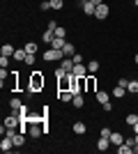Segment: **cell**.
Wrapping results in <instances>:
<instances>
[{
    "label": "cell",
    "mask_w": 138,
    "mask_h": 154,
    "mask_svg": "<svg viewBox=\"0 0 138 154\" xmlns=\"http://www.w3.org/2000/svg\"><path fill=\"white\" fill-rule=\"evenodd\" d=\"M39 88H44V76H41V71H32V76H30V90L37 92Z\"/></svg>",
    "instance_id": "1"
},
{
    "label": "cell",
    "mask_w": 138,
    "mask_h": 154,
    "mask_svg": "<svg viewBox=\"0 0 138 154\" xmlns=\"http://www.w3.org/2000/svg\"><path fill=\"white\" fill-rule=\"evenodd\" d=\"M108 14H111V7L106 5V2H101V5H97V9H94V19L104 21V19H108Z\"/></svg>",
    "instance_id": "2"
},
{
    "label": "cell",
    "mask_w": 138,
    "mask_h": 154,
    "mask_svg": "<svg viewBox=\"0 0 138 154\" xmlns=\"http://www.w3.org/2000/svg\"><path fill=\"white\" fill-rule=\"evenodd\" d=\"M65 55H62V51H58V48H48V51L44 53V60H48V62H53V60H62Z\"/></svg>",
    "instance_id": "3"
},
{
    "label": "cell",
    "mask_w": 138,
    "mask_h": 154,
    "mask_svg": "<svg viewBox=\"0 0 138 154\" xmlns=\"http://www.w3.org/2000/svg\"><path fill=\"white\" fill-rule=\"evenodd\" d=\"M108 140H111V145H113V147H120V145L124 143V136L120 134V131H113V134H111V138H108Z\"/></svg>",
    "instance_id": "4"
},
{
    "label": "cell",
    "mask_w": 138,
    "mask_h": 154,
    "mask_svg": "<svg viewBox=\"0 0 138 154\" xmlns=\"http://www.w3.org/2000/svg\"><path fill=\"white\" fill-rule=\"evenodd\" d=\"M60 67H62V69H65L67 74H72V71H74V67H76V62H74L72 58H62V60H60Z\"/></svg>",
    "instance_id": "5"
},
{
    "label": "cell",
    "mask_w": 138,
    "mask_h": 154,
    "mask_svg": "<svg viewBox=\"0 0 138 154\" xmlns=\"http://www.w3.org/2000/svg\"><path fill=\"white\" fill-rule=\"evenodd\" d=\"M12 147H14V140L9 138V136H2V140H0V149H2V152H9Z\"/></svg>",
    "instance_id": "6"
},
{
    "label": "cell",
    "mask_w": 138,
    "mask_h": 154,
    "mask_svg": "<svg viewBox=\"0 0 138 154\" xmlns=\"http://www.w3.org/2000/svg\"><path fill=\"white\" fill-rule=\"evenodd\" d=\"M81 7H83V12H85L87 16H94V9H97V5H94V2L85 0V2H81Z\"/></svg>",
    "instance_id": "7"
},
{
    "label": "cell",
    "mask_w": 138,
    "mask_h": 154,
    "mask_svg": "<svg viewBox=\"0 0 138 154\" xmlns=\"http://www.w3.org/2000/svg\"><path fill=\"white\" fill-rule=\"evenodd\" d=\"M12 140H14V147H23V145H26V134H21V131H16Z\"/></svg>",
    "instance_id": "8"
},
{
    "label": "cell",
    "mask_w": 138,
    "mask_h": 154,
    "mask_svg": "<svg viewBox=\"0 0 138 154\" xmlns=\"http://www.w3.org/2000/svg\"><path fill=\"white\" fill-rule=\"evenodd\" d=\"M74 76H87V64H76V67H74V71H72Z\"/></svg>",
    "instance_id": "9"
},
{
    "label": "cell",
    "mask_w": 138,
    "mask_h": 154,
    "mask_svg": "<svg viewBox=\"0 0 138 154\" xmlns=\"http://www.w3.org/2000/svg\"><path fill=\"white\" fill-rule=\"evenodd\" d=\"M108 147H113V145H111V140L101 136V138H99V143H97V149H99V152H106Z\"/></svg>",
    "instance_id": "10"
},
{
    "label": "cell",
    "mask_w": 138,
    "mask_h": 154,
    "mask_svg": "<svg viewBox=\"0 0 138 154\" xmlns=\"http://www.w3.org/2000/svg\"><path fill=\"white\" fill-rule=\"evenodd\" d=\"M65 44H67V39L65 37H55L51 42V48H58V51H62V48H65Z\"/></svg>",
    "instance_id": "11"
},
{
    "label": "cell",
    "mask_w": 138,
    "mask_h": 154,
    "mask_svg": "<svg viewBox=\"0 0 138 154\" xmlns=\"http://www.w3.org/2000/svg\"><path fill=\"white\" fill-rule=\"evenodd\" d=\"M53 39H55V32L46 28V30H44V35H41V42H44V44H51Z\"/></svg>",
    "instance_id": "12"
},
{
    "label": "cell",
    "mask_w": 138,
    "mask_h": 154,
    "mask_svg": "<svg viewBox=\"0 0 138 154\" xmlns=\"http://www.w3.org/2000/svg\"><path fill=\"white\" fill-rule=\"evenodd\" d=\"M74 53H76L74 44H69V42H67V44H65V48H62V55H65V58H74Z\"/></svg>",
    "instance_id": "13"
},
{
    "label": "cell",
    "mask_w": 138,
    "mask_h": 154,
    "mask_svg": "<svg viewBox=\"0 0 138 154\" xmlns=\"http://www.w3.org/2000/svg\"><path fill=\"white\" fill-rule=\"evenodd\" d=\"M72 103L74 106H76V108H83V106H85V99H83V94H74V99H72Z\"/></svg>",
    "instance_id": "14"
},
{
    "label": "cell",
    "mask_w": 138,
    "mask_h": 154,
    "mask_svg": "<svg viewBox=\"0 0 138 154\" xmlns=\"http://www.w3.org/2000/svg\"><path fill=\"white\" fill-rule=\"evenodd\" d=\"M111 94L115 97V99H122V97L127 94V88H122V85H115V90H113Z\"/></svg>",
    "instance_id": "15"
},
{
    "label": "cell",
    "mask_w": 138,
    "mask_h": 154,
    "mask_svg": "<svg viewBox=\"0 0 138 154\" xmlns=\"http://www.w3.org/2000/svg\"><path fill=\"white\" fill-rule=\"evenodd\" d=\"M94 94H97V101H99V103L111 101V97H113V94H108V92H94Z\"/></svg>",
    "instance_id": "16"
},
{
    "label": "cell",
    "mask_w": 138,
    "mask_h": 154,
    "mask_svg": "<svg viewBox=\"0 0 138 154\" xmlns=\"http://www.w3.org/2000/svg\"><path fill=\"white\" fill-rule=\"evenodd\" d=\"M23 106H26V103L21 101V99H16V97H14L12 101H9V108H12V110H21V108H23Z\"/></svg>",
    "instance_id": "17"
},
{
    "label": "cell",
    "mask_w": 138,
    "mask_h": 154,
    "mask_svg": "<svg viewBox=\"0 0 138 154\" xmlns=\"http://www.w3.org/2000/svg\"><path fill=\"white\" fill-rule=\"evenodd\" d=\"M85 131H87V127H85V124H83V122H76V124H74V134L83 136V134H85Z\"/></svg>",
    "instance_id": "18"
},
{
    "label": "cell",
    "mask_w": 138,
    "mask_h": 154,
    "mask_svg": "<svg viewBox=\"0 0 138 154\" xmlns=\"http://www.w3.org/2000/svg\"><path fill=\"white\" fill-rule=\"evenodd\" d=\"M127 92H131V94H136V92H138V78L129 81V85H127Z\"/></svg>",
    "instance_id": "19"
},
{
    "label": "cell",
    "mask_w": 138,
    "mask_h": 154,
    "mask_svg": "<svg viewBox=\"0 0 138 154\" xmlns=\"http://www.w3.org/2000/svg\"><path fill=\"white\" fill-rule=\"evenodd\" d=\"M97 69H99V62L97 60H90V62H87V74H94Z\"/></svg>",
    "instance_id": "20"
},
{
    "label": "cell",
    "mask_w": 138,
    "mask_h": 154,
    "mask_svg": "<svg viewBox=\"0 0 138 154\" xmlns=\"http://www.w3.org/2000/svg\"><path fill=\"white\" fill-rule=\"evenodd\" d=\"M136 122H138V113H129V115H127V124H129V127H133Z\"/></svg>",
    "instance_id": "21"
},
{
    "label": "cell",
    "mask_w": 138,
    "mask_h": 154,
    "mask_svg": "<svg viewBox=\"0 0 138 154\" xmlns=\"http://www.w3.org/2000/svg\"><path fill=\"white\" fill-rule=\"evenodd\" d=\"M115 149H118V154H131V152H133V149L129 147V145H124V143H122L120 147H115Z\"/></svg>",
    "instance_id": "22"
},
{
    "label": "cell",
    "mask_w": 138,
    "mask_h": 154,
    "mask_svg": "<svg viewBox=\"0 0 138 154\" xmlns=\"http://www.w3.org/2000/svg\"><path fill=\"white\" fill-rule=\"evenodd\" d=\"M14 53H16V51H14L12 44H5V46H2V55H14Z\"/></svg>",
    "instance_id": "23"
},
{
    "label": "cell",
    "mask_w": 138,
    "mask_h": 154,
    "mask_svg": "<svg viewBox=\"0 0 138 154\" xmlns=\"http://www.w3.org/2000/svg\"><path fill=\"white\" fill-rule=\"evenodd\" d=\"M26 55H28V51L23 48V51H16V53L12 55V58H14V60H26Z\"/></svg>",
    "instance_id": "24"
},
{
    "label": "cell",
    "mask_w": 138,
    "mask_h": 154,
    "mask_svg": "<svg viewBox=\"0 0 138 154\" xmlns=\"http://www.w3.org/2000/svg\"><path fill=\"white\" fill-rule=\"evenodd\" d=\"M26 51L35 55V53H37V44H35V42H28V44H26Z\"/></svg>",
    "instance_id": "25"
},
{
    "label": "cell",
    "mask_w": 138,
    "mask_h": 154,
    "mask_svg": "<svg viewBox=\"0 0 138 154\" xmlns=\"http://www.w3.org/2000/svg\"><path fill=\"white\" fill-rule=\"evenodd\" d=\"M62 7H65L62 0H51V9H62Z\"/></svg>",
    "instance_id": "26"
},
{
    "label": "cell",
    "mask_w": 138,
    "mask_h": 154,
    "mask_svg": "<svg viewBox=\"0 0 138 154\" xmlns=\"http://www.w3.org/2000/svg\"><path fill=\"white\" fill-rule=\"evenodd\" d=\"M39 9H41V12H48V9H51V0H41Z\"/></svg>",
    "instance_id": "27"
},
{
    "label": "cell",
    "mask_w": 138,
    "mask_h": 154,
    "mask_svg": "<svg viewBox=\"0 0 138 154\" xmlns=\"http://www.w3.org/2000/svg\"><path fill=\"white\" fill-rule=\"evenodd\" d=\"M55 37H67V30L62 26H58V28H55Z\"/></svg>",
    "instance_id": "28"
},
{
    "label": "cell",
    "mask_w": 138,
    "mask_h": 154,
    "mask_svg": "<svg viewBox=\"0 0 138 154\" xmlns=\"http://www.w3.org/2000/svg\"><path fill=\"white\" fill-rule=\"evenodd\" d=\"M7 64H9V55H2V58H0V67L7 69Z\"/></svg>",
    "instance_id": "29"
},
{
    "label": "cell",
    "mask_w": 138,
    "mask_h": 154,
    "mask_svg": "<svg viewBox=\"0 0 138 154\" xmlns=\"http://www.w3.org/2000/svg\"><path fill=\"white\" fill-rule=\"evenodd\" d=\"M111 134H113L111 129H108V127H104V129H101V134H99V136H104V138H111Z\"/></svg>",
    "instance_id": "30"
},
{
    "label": "cell",
    "mask_w": 138,
    "mask_h": 154,
    "mask_svg": "<svg viewBox=\"0 0 138 154\" xmlns=\"http://www.w3.org/2000/svg\"><path fill=\"white\" fill-rule=\"evenodd\" d=\"M23 62H26V64H35V55H32V53H28V55H26V60H23Z\"/></svg>",
    "instance_id": "31"
},
{
    "label": "cell",
    "mask_w": 138,
    "mask_h": 154,
    "mask_svg": "<svg viewBox=\"0 0 138 154\" xmlns=\"http://www.w3.org/2000/svg\"><path fill=\"white\" fill-rule=\"evenodd\" d=\"M74 62H76V64H81V62H83V55H78V53H74Z\"/></svg>",
    "instance_id": "32"
},
{
    "label": "cell",
    "mask_w": 138,
    "mask_h": 154,
    "mask_svg": "<svg viewBox=\"0 0 138 154\" xmlns=\"http://www.w3.org/2000/svg\"><path fill=\"white\" fill-rule=\"evenodd\" d=\"M101 106H104V110H106V113H111V110H113V103H111V101H106V103H101Z\"/></svg>",
    "instance_id": "33"
},
{
    "label": "cell",
    "mask_w": 138,
    "mask_h": 154,
    "mask_svg": "<svg viewBox=\"0 0 138 154\" xmlns=\"http://www.w3.org/2000/svg\"><path fill=\"white\" fill-rule=\"evenodd\" d=\"M55 28H58V23H55V21H48V30L55 32Z\"/></svg>",
    "instance_id": "34"
},
{
    "label": "cell",
    "mask_w": 138,
    "mask_h": 154,
    "mask_svg": "<svg viewBox=\"0 0 138 154\" xmlns=\"http://www.w3.org/2000/svg\"><path fill=\"white\" fill-rule=\"evenodd\" d=\"M118 85H122V88H127V85H129V81H127V78H120V81H118Z\"/></svg>",
    "instance_id": "35"
},
{
    "label": "cell",
    "mask_w": 138,
    "mask_h": 154,
    "mask_svg": "<svg viewBox=\"0 0 138 154\" xmlns=\"http://www.w3.org/2000/svg\"><path fill=\"white\" fill-rule=\"evenodd\" d=\"M90 2H94V5H101V2H104V0H90Z\"/></svg>",
    "instance_id": "36"
},
{
    "label": "cell",
    "mask_w": 138,
    "mask_h": 154,
    "mask_svg": "<svg viewBox=\"0 0 138 154\" xmlns=\"http://www.w3.org/2000/svg\"><path fill=\"white\" fill-rule=\"evenodd\" d=\"M133 134H138V122H136V124H133Z\"/></svg>",
    "instance_id": "37"
},
{
    "label": "cell",
    "mask_w": 138,
    "mask_h": 154,
    "mask_svg": "<svg viewBox=\"0 0 138 154\" xmlns=\"http://www.w3.org/2000/svg\"><path fill=\"white\" fill-rule=\"evenodd\" d=\"M133 62H136V64H138V53H136V55H133Z\"/></svg>",
    "instance_id": "38"
},
{
    "label": "cell",
    "mask_w": 138,
    "mask_h": 154,
    "mask_svg": "<svg viewBox=\"0 0 138 154\" xmlns=\"http://www.w3.org/2000/svg\"><path fill=\"white\" fill-rule=\"evenodd\" d=\"M133 5H136V7H138V0H133Z\"/></svg>",
    "instance_id": "39"
},
{
    "label": "cell",
    "mask_w": 138,
    "mask_h": 154,
    "mask_svg": "<svg viewBox=\"0 0 138 154\" xmlns=\"http://www.w3.org/2000/svg\"><path fill=\"white\" fill-rule=\"evenodd\" d=\"M81 2H85V0H81Z\"/></svg>",
    "instance_id": "40"
}]
</instances>
